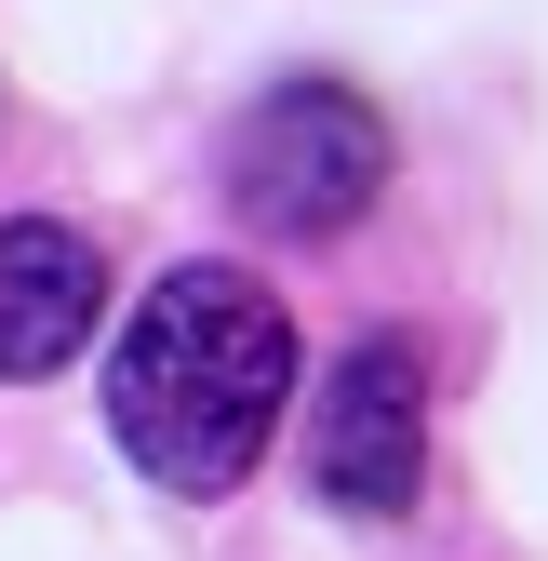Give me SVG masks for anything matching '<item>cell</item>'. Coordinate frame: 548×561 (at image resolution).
Returning <instances> with one entry per match:
<instances>
[{"label":"cell","mask_w":548,"mask_h":561,"mask_svg":"<svg viewBox=\"0 0 548 561\" xmlns=\"http://www.w3.org/2000/svg\"><path fill=\"white\" fill-rule=\"evenodd\" d=\"M282 388H295V321L267 280L241 267H174L148 280V308L121 321L107 362V428L161 495H228V481L282 442Z\"/></svg>","instance_id":"1"},{"label":"cell","mask_w":548,"mask_h":561,"mask_svg":"<svg viewBox=\"0 0 548 561\" xmlns=\"http://www.w3.org/2000/svg\"><path fill=\"white\" fill-rule=\"evenodd\" d=\"M388 187V121L349 81H282L228 121V215L254 241H334Z\"/></svg>","instance_id":"2"},{"label":"cell","mask_w":548,"mask_h":561,"mask_svg":"<svg viewBox=\"0 0 548 561\" xmlns=\"http://www.w3.org/2000/svg\"><path fill=\"white\" fill-rule=\"evenodd\" d=\"M308 481L349 522H401L429 481V347L415 334H362L334 362L321 414H308Z\"/></svg>","instance_id":"3"},{"label":"cell","mask_w":548,"mask_h":561,"mask_svg":"<svg viewBox=\"0 0 548 561\" xmlns=\"http://www.w3.org/2000/svg\"><path fill=\"white\" fill-rule=\"evenodd\" d=\"M107 308V254L54 215H0V375L81 362V334Z\"/></svg>","instance_id":"4"}]
</instances>
